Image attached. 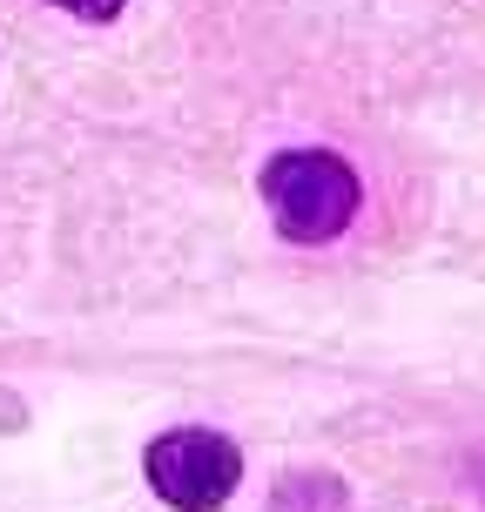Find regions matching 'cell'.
Instances as JSON below:
<instances>
[{
    "mask_svg": "<svg viewBox=\"0 0 485 512\" xmlns=\"http://www.w3.org/2000/svg\"><path fill=\"white\" fill-rule=\"evenodd\" d=\"M270 512H351V486L331 465H297L270 486Z\"/></svg>",
    "mask_w": 485,
    "mask_h": 512,
    "instance_id": "3",
    "label": "cell"
},
{
    "mask_svg": "<svg viewBox=\"0 0 485 512\" xmlns=\"http://www.w3.org/2000/svg\"><path fill=\"white\" fill-rule=\"evenodd\" d=\"M48 7H61V14H75V21H115V14H122L128 0H48Z\"/></svg>",
    "mask_w": 485,
    "mask_h": 512,
    "instance_id": "4",
    "label": "cell"
},
{
    "mask_svg": "<svg viewBox=\"0 0 485 512\" xmlns=\"http://www.w3.org/2000/svg\"><path fill=\"white\" fill-rule=\"evenodd\" d=\"M256 196H263L283 243L317 250V243H337L358 223L364 182L337 149H277L256 169Z\"/></svg>",
    "mask_w": 485,
    "mask_h": 512,
    "instance_id": "1",
    "label": "cell"
},
{
    "mask_svg": "<svg viewBox=\"0 0 485 512\" xmlns=\"http://www.w3.org/2000/svg\"><path fill=\"white\" fill-rule=\"evenodd\" d=\"M142 479L176 512H223L243 486V452H236V438L209 432V425H176V432L149 438Z\"/></svg>",
    "mask_w": 485,
    "mask_h": 512,
    "instance_id": "2",
    "label": "cell"
},
{
    "mask_svg": "<svg viewBox=\"0 0 485 512\" xmlns=\"http://www.w3.org/2000/svg\"><path fill=\"white\" fill-rule=\"evenodd\" d=\"M465 486H472V499H479V512H485V452L465 459Z\"/></svg>",
    "mask_w": 485,
    "mask_h": 512,
    "instance_id": "5",
    "label": "cell"
}]
</instances>
